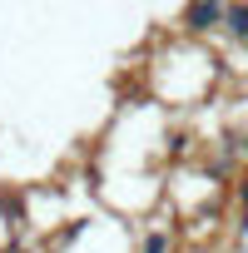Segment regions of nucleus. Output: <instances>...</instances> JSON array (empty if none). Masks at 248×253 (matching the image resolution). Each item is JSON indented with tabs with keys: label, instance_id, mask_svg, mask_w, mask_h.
<instances>
[{
	"label": "nucleus",
	"instance_id": "nucleus-3",
	"mask_svg": "<svg viewBox=\"0 0 248 253\" xmlns=\"http://www.w3.org/2000/svg\"><path fill=\"white\" fill-rule=\"evenodd\" d=\"M139 253H174V228H149L144 238H139Z\"/></svg>",
	"mask_w": 248,
	"mask_h": 253
},
{
	"label": "nucleus",
	"instance_id": "nucleus-5",
	"mask_svg": "<svg viewBox=\"0 0 248 253\" xmlns=\"http://www.w3.org/2000/svg\"><path fill=\"white\" fill-rule=\"evenodd\" d=\"M233 149H238V154H243V159H248V129H243V134H238V139H233Z\"/></svg>",
	"mask_w": 248,
	"mask_h": 253
},
{
	"label": "nucleus",
	"instance_id": "nucleus-1",
	"mask_svg": "<svg viewBox=\"0 0 248 253\" xmlns=\"http://www.w3.org/2000/svg\"><path fill=\"white\" fill-rule=\"evenodd\" d=\"M223 20H228V0H189L179 15L184 35H213V30H223Z\"/></svg>",
	"mask_w": 248,
	"mask_h": 253
},
{
	"label": "nucleus",
	"instance_id": "nucleus-2",
	"mask_svg": "<svg viewBox=\"0 0 248 253\" xmlns=\"http://www.w3.org/2000/svg\"><path fill=\"white\" fill-rule=\"evenodd\" d=\"M223 35L233 45L248 50V0H228V20H223Z\"/></svg>",
	"mask_w": 248,
	"mask_h": 253
},
{
	"label": "nucleus",
	"instance_id": "nucleus-6",
	"mask_svg": "<svg viewBox=\"0 0 248 253\" xmlns=\"http://www.w3.org/2000/svg\"><path fill=\"white\" fill-rule=\"evenodd\" d=\"M238 238H248V213H238Z\"/></svg>",
	"mask_w": 248,
	"mask_h": 253
},
{
	"label": "nucleus",
	"instance_id": "nucleus-4",
	"mask_svg": "<svg viewBox=\"0 0 248 253\" xmlns=\"http://www.w3.org/2000/svg\"><path fill=\"white\" fill-rule=\"evenodd\" d=\"M233 194H238V213H248V174L238 179V189H233Z\"/></svg>",
	"mask_w": 248,
	"mask_h": 253
}]
</instances>
